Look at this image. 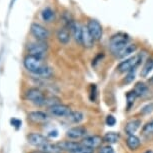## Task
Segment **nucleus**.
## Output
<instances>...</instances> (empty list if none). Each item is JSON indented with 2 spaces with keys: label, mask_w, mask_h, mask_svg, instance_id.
Listing matches in <instances>:
<instances>
[{
  "label": "nucleus",
  "mask_w": 153,
  "mask_h": 153,
  "mask_svg": "<svg viewBox=\"0 0 153 153\" xmlns=\"http://www.w3.org/2000/svg\"><path fill=\"white\" fill-rule=\"evenodd\" d=\"M145 153H153V152L151 151V150H148V151H146Z\"/></svg>",
  "instance_id": "obj_38"
},
{
  "label": "nucleus",
  "mask_w": 153,
  "mask_h": 153,
  "mask_svg": "<svg viewBox=\"0 0 153 153\" xmlns=\"http://www.w3.org/2000/svg\"><path fill=\"white\" fill-rule=\"evenodd\" d=\"M54 17H55V13L50 7H45L41 11V18L43 19V21L50 22L54 19Z\"/></svg>",
  "instance_id": "obj_23"
},
{
  "label": "nucleus",
  "mask_w": 153,
  "mask_h": 153,
  "mask_svg": "<svg viewBox=\"0 0 153 153\" xmlns=\"http://www.w3.org/2000/svg\"><path fill=\"white\" fill-rule=\"evenodd\" d=\"M30 31L38 41H45L49 38V35H50L49 31L39 23H32L30 27Z\"/></svg>",
  "instance_id": "obj_7"
},
{
  "label": "nucleus",
  "mask_w": 153,
  "mask_h": 153,
  "mask_svg": "<svg viewBox=\"0 0 153 153\" xmlns=\"http://www.w3.org/2000/svg\"><path fill=\"white\" fill-rule=\"evenodd\" d=\"M126 97H127V106H128V108H130L131 105L134 104V100H135V98H136V95L134 94L133 91H131L127 93Z\"/></svg>",
  "instance_id": "obj_28"
},
{
  "label": "nucleus",
  "mask_w": 153,
  "mask_h": 153,
  "mask_svg": "<svg viewBox=\"0 0 153 153\" xmlns=\"http://www.w3.org/2000/svg\"><path fill=\"white\" fill-rule=\"evenodd\" d=\"M86 27H87L89 33H90V35L94 40H97L98 41V40L102 38V34H103L102 26H101L99 21H97L96 19H89Z\"/></svg>",
  "instance_id": "obj_6"
},
{
  "label": "nucleus",
  "mask_w": 153,
  "mask_h": 153,
  "mask_svg": "<svg viewBox=\"0 0 153 153\" xmlns=\"http://www.w3.org/2000/svg\"><path fill=\"white\" fill-rule=\"evenodd\" d=\"M57 135H58V133H57V131H56V130L51 131L50 133H49V136H51V137H56Z\"/></svg>",
  "instance_id": "obj_35"
},
{
  "label": "nucleus",
  "mask_w": 153,
  "mask_h": 153,
  "mask_svg": "<svg viewBox=\"0 0 153 153\" xmlns=\"http://www.w3.org/2000/svg\"><path fill=\"white\" fill-rule=\"evenodd\" d=\"M57 145L60 147V149H61L62 151L73 153L74 151H76L79 147H81L82 144L79 142H76V141H61V142H59Z\"/></svg>",
  "instance_id": "obj_12"
},
{
  "label": "nucleus",
  "mask_w": 153,
  "mask_h": 153,
  "mask_svg": "<svg viewBox=\"0 0 153 153\" xmlns=\"http://www.w3.org/2000/svg\"><path fill=\"white\" fill-rule=\"evenodd\" d=\"M70 30L72 31V34L74 36V39L76 40V42H78L79 44L82 43V34H83V26L80 24L79 22L74 21L73 24L71 25Z\"/></svg>",
  "instance_id": "obj_15"
},
{
  "label": "nucleus",
  "mask_w": 153,
  "mask_h": 153,
  "mask_svg": "<svg viewBox=\"0 0 153 153\" xmlns=\"http://www.w3.org/2000/svg\"><path fill=\"white\" fill-rule=\"evenodd\" d=\"M24 66L28 71L41 78H49L52 75V70L50 67L42 63V59L37 58L35 56L28 55L24 58Z\"/></svg>",
  "instance_id": "obj_1"
},
{
  "label": "nucleus",
  "mask_w": 153,
  "mask_h": 153,
  "mask_svg": "<svg viewBox=\"0 0 153 153\" xmlns=\"http://www.w3.org/2000/svg\"><path fill=\"white\" fill-rule=\"evenodd\" d=\"M95 40L92 38V36L90 35L89 31L87 29V27L83 26V34H82V43L81 44L86 48H91L94 45Z\"/></svg>",
  "instance_id": "obj_19"
},
{
  "label": "nucleus",
  "mask_w": 153,
  "mask_h": 153,
  "mask_svg": "<svg viewBox=\"0 0 153 153\" xmlns=\"http://www.w3.org/2000/svg\"><path fill=\"white\" fill-rule=\"evenodd\" d=\"M86 130L85 127L83 126H75V127H72L69 130L66 132V136L70 139H74V140H77V139H80V138H84L85 135H86Z\"/></svg>",
  "instance_id": "obj_11"
},
{
  "label": "nucleus",
  "mask_w": 153,
  "mask_h": 153,
  "mask_svg": "<svg viewBox=\"0 0 153 153\" xmlns=\"http://www.w3.org/2000/svg\"><path fill=\"white\" fill-rule=\"evenodd\" d=\"M140 126H141V120L136 118V119H132L130 121H128L126 123L125 127H124V130H125V133L128 136H130V135H134L135 132L140 128Z\"/></svg>",
  "instance_id": "obj_13"
},
{
  "label": "nucleus",
  "mask_w": 153,
  "mask_h": 153,
  "mask_svg": "<svg viewBox=\"0 0 153 153\" xmlns=\"http://www.w3.org/2000/svg\"><path fill=\"white\" fill-rule=\"evenodd\" d=\"M33 153H46V152L42 151V150H39V151H36V152H33Z\"/></svg>",
  "instance_id": "obj_37"
},
{
  "label": "nucleus",
  "mask_w": 153,
  "mask_h": 153,
  "mask_svg": "<svg viewBox=\"0 0 153 153\" xmlns=\"http://www.w3.org/2000/svg\"><path fill=\"white\" fill-rule=\"evenodd\" d=\"M142 133L144 135H152L153 134V120L147 122L142 128Z\"/></svg>",
  "instance_id": "obj_26"
},
{
  "label": "nucleus",
  "mask_w": 153,
  "mask_h": 153,
  "mask_svg": "<svg viewBox=\"0 0 153 153\" xmlns=\"http://www.w3.org/2000/svg\"><path fill=\"white\" fill-rule=\"evenodd\" d=\"M40 150H42V151H44L46 153H60L62 151V150L60 149V147L57 145V144H52L50 142L45 144L42 148H40Z\"/></svg>",
  "instance_id": "obj_24"
},
{
  "label": "nucleus",
  "mask_w": 153,
  "mask_h": 153,
  "mask_svg": "<svg viewBox=\"0 0 153 153\" xmlns=\"http://www.w3.org/2000/svg\"><path fill=\"white\" fill-rule=\"evenodd\" d=\"M134 79H135V73H134V71H131V72H128V73H127L125 78H124V82L131 83Z\"/></svg>",
  "instance_id": "obj_31"
},
{
  "label": "nucleus",
  "mask_w": 153,
  "mask_h": 153,
  "mask_svg": "<svg viewBox=\"0 0 153 153\" xmlns=\"http://www.w3.org/2000/svg\"><path fill=\"white\" fill-rule=\"evenodd\" d=\"M11 123L13 124V126H16V128H18V127L21 125V121L18 119H15V118H13V119L11 120Z\"/></svg>",
  "instance_id": "obj_34"
},
{
  "label": "nucleus",
  "mask_w": 153,
  "mask_h": 153,
  "mask_svg": "<svg viewBox=\"0 0 153 153\" xmlns=\"http://www.w3.org/2000/svg\"><path fill=\"white\" fill-rule=\"evenodd\" d=\"M73 153H94V149L82 145L81 147H79V148L77 149L76 151H74Z\"/></svg>",
  "instance_id": "obj_29"
},
{
  "label": "nucleus",
  "mask_w": 153,
  "mask_h": 153,
  "mask_svg": "<svg viewBox=\"0 0 153 153\" xmlns=\"http://www.w3.org/2000/svg\"><path fill=\"white\" fill-rule=\"evenodd\" d=\"M26 98L35 105H45L46 96L38 88H30L26 92Z\"/></svg>",
  "instance_id": "obj_5"
},
{
  "label": "nucleus",
  "mask_w": 153,
  "mask_h": 153,
  "mask_svg": "<svg viewBox=\"0 0 153 153\" xmlns=\"http://www.w3.org/2000/svg\"><path fill=\"white\" fill-rule=\"evenodd\" d=\"M70 29L68 27H62L57 31V39L59 40L60 43L62 44H67L70 41V38H71V34H70Z\"/></svg>",
  "instance_id": "obj_16"
},
{
  "label": "nucleus",
  "mask_w": 153,
  "mask_h": 153,
  "mask_svg": "<svg viewBox=\"0 0 153 153\" xmlns=\"http://www.w3.org/2000/svg\"><path fill=\"white\" fill-rule=\"evenodd\" d=\"M133 92H134V94L136 95V97L144 96V95L148 92V87H147V85L145 83L138 82V83H136V85H135Z\"/></svg>",
  "instance_id": "obj_22"
},
{
  "label": "nucleus",
  "mask_w": 153,
  "mask_h": 153,
  "mask_svg": "<svg viewBox=\"0 0 153 153\" xmlns=\"http://www.w3.org/2000/svg\"><path fill=\"white\" fill-rule=\"evenodd\" d=\"M137 49V45L134 44V43H129V44H127L125 47H124L122 50L120 51L119 53L117 54L116 57L119 59H122V58H125V57L129 56L130 54L134 53L135 51H136Z\"/></svg>",
  "instance_id": "obj_17"
},
{
  "label": "nucleus",
  "mask_w": 153,
  "mask_h": 153,
  "mask_svg": "<svg viewBox=\"0 0 153 153\" xmlns=\"http://www.w3.org/2000/svg\"><path fill=\"white\" fill-rule=\"evenodd\" d=\"M153 109V104H149V105H147V106H145V107H144L142 110V113H148V112H151V110Z\"/></svg>",
  "instance_id": "obj_33"
},
{
  "label": "nucleus",
  "mask_w": 153,
  "mask_h": 153,
  "mask_svg": "<svg viewBox=\"0 0 153 153\" xmlns=\"http://www.w3.org/2000/svg\"><path fill=\"white\" fill-rule=\"evenodd\" d=\"M102 142H103V137L99 136V135H88V136L82 138L81 144L84 146L89 147V148L95 149L97 147H99Z\"/></svg>",
  "instance_id": "obj_8"
},
{
  "label": "nucleus",
  "mask_w": 153,
  "mask_h": 153,
  "mask_svg": "<svg viewBox=\"0 0 153 153\" xmlns=\"http://www.w3.org/2000/svg\"><path fill=\"white\" fill-rule=\"evenodd\" d=\"M106 124L108 126H114L116 124V118H115L113 115H108L106 117Z\"/></svg>",
  "instance_id": "obj_32"
},
{
  "label": "nucleus",
  "mask_w": 153,
  "mask_h": 153,
  "mask_svg": "<svg viewBox=\"0 0 153 153\" xmlns=\"http://www.w3.org/2000/svg\"><path fill=\"white\" fill-rule=\"evenodd\" d=\"M153 69V58H149L146 61L145 65L143 66V68L141 69V76L142 77H146L150 72L152 71Z\"/></svg>",
  "instance_id": "obj_25"
},
{
  "label": "nucleus",
  "mask_w": 153,
  "mask_h": 153,
  "mask_svg": "<svg viewBox=\"0 0 153 153\" xmlns=\"http://www.w3.org/2000/svg\"><path fill=\"white\" fill-rule=\"evenodd\" d=\"M57 104H60V99L57 97H49V98H46V101H45V105H49V107L51 106H54V105H57Z\"/></svg>",
  "instance_id": "obj_27"
},
{
  "label": "nucleus",
  "mask_w": 153,
  "mask_h": 153,
  "mask_svg": "<svg viewBox=\"0 0 153 153\" xmlns=\"http://www.w3.org/2000/svg\"><path fill=\"white\" fill-rule=\"evenodd\" d=\"M48 45L45 41H37L30 43L28 46V52L29 55L35 56L39 59H43L47 53Z\"/></svg>",
  "instance_id": "obj_4"
},
{
  "label": "nucleus",
  "mask_w": 153,
  "mask_h": 153,
  "mask_svg": "<svg viewBox=\"0 0 153 153\" xmlns=\"http://www.w3.org/2000/svg\"><path fill=\"white\" fill-rule=\"evenodd\" d=\"M120 139V135L116 132H107L104 136H103V142H106L108 144H115L117 143Z\"/></svg>",
  "instance_id": "obj_21"
},
{
  "label": "nucleus",
  "mask_w": 153,
  "mask_h": 153,
  "mask_svg": "<svg viewBox=\"0 0 153 153\" xmlns=\"http://www.w3.org/2000/svg\"><path fill=\"white\" fill-rule=\"evenodd\" d=\"M27 139H28V142H29L31 145L38 147V148H42L45 144H47L49 142L47 140V138L39 133H31L27 136Z\"/></svg>",
  "instance_id": "obj_10"
},
{
  "label": "nucleus",
  "mask_w": 153,
  "mask_h": 153,
  "mask_svg": "<svg viewBox=\"0 0 153 153\" xmlns=\"http://www.w3.org/2000/svg\"><path fill=\"white\" fill-rule=\"evenodd\" d=\"M126 145L129 149L134 151V150H137L141 145V141L140 138L136 136V135H130V136L127 137L126 139Z\"/></svg>",
  "instance_id": "obj_18"
},
{
  "label": "nucleus",
  "mask_w": 153,
  "mask_h": 153,
  "mask_svg": "<svg viewBox=\"0 0 153 153\" xmlns=\"http://www.w3.org/2000/svg\"><path fill=\"white\" fill-rule=\"evenodd\" d=\"M66 118L72 123L78 124L84 120V114H83L81 111H72L71 110V112L69 113V115Z\"/></svg>",
  "instance_id": "obj_20"
},
{
  "label": "nucleus",
  "mask_w": 153,
  "mask_h": 153,
  "mask_svg": "<svg viewBox=\"0 0 153 153\" xmlns=\"http://www.w3.org/2000/svg\"><path fill=\"white\" fill-rule=\"evenodd\" d=\"M28 118L34 123H44L48 121V115L43 111H31L28 114Z\"/></svg>",
  "instance_id": "obj_14"
},
{
  "label": "nucleus",
  "mask_w": 153,
  "mask_h": 153,
  "mask_svg": "<svg viewBox=\"0 0 153 153\" xmlns=\"http://www.w3.org/2000/svg\"><path fill=\"white\" fill-rule=\"evenodd\" d=\"M143 60V54H136V55L125 59L117 65V70L120 73H128V72L135 71L138 66L141 64Z\"/></svg>",
  "instance_id": "obj_3"
},
{
  "label": "nucleus",
  "mask_w": 153,
  "mask_h": 153,
  "mask_svg": "<svg viewBox=\"0 0 153 153\" xmlns=\"http://www.w3.org/2000/svg\"><path fill=\"white\" fill-rule=\"evenodd\" d=\"M14 2H15V0H11V2H10V8H12Z\"/></svg>",
  "instance_id": "obj_36"
},
{
  "label": "nucleus",
  "mask_w": 153,
  "mask_h": 153,
  "mask_svg": "<svg viewBox=\"0 0 153 153\" xmlns=\"http://www.w3.org/2000/svg\"><path fill=\"white\" fill-rule=\"evenodd\" d=\"M129 41H130V36L127 33L118 32L116 34H114V35L111 36L110 40H109V48H110V51L116 56L127 44H129Z\"/></svg>",
  "instance_id": "obj_2"
},
{
  "label": "nucleus",
  "mask_w": 153,
  "mask_h": 153,
  "mask_svg": "<svg viewBox=\"0 0 153 153\" xmlns=\"http://www.w3.org/2000/svg\"><path fill=\"white\" fill-rule=\"evenodd\" d=\"M49 112L56 117H67L71 112V109L69 106L65 104H57L49 107Z\"/></svg>",
  "instance_id": "obj_9"
},
{
  "label": "nucleus",
  "mask_w": 153,
  "mask_h": 153,
  "mask_svg": "<svg viewBox=\"0 0 153 153\" xmlns=\"http://www.w3.org/2000/svg\"><path fill=\"white\" fill-rule=\"evenodd\" d=\"M98 153H115V151L111 145H105V146L101 147Z\"/></svg>",
  "instance_id": "obj_30"
}]
</instances>
